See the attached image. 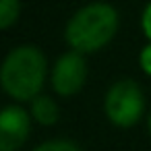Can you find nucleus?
I'll list each match as a JSON object with an SVG mask.
<instances>
[{"label": "nucleus", "instance_id": "nucleus-1", "mask_svg": "<svg viewBox=\"0 0 151 151\" xmlns=\"http://www.w3.org/2000/svg\"><path fill=\"white\" fill-rule=\"evenodd\" d=\"M48 64L44 54L33 46H21L9 52L0 70L2 89L19 101H31L40 95L46 81Z\"/></svg>", "mask_w": 151, "mask_h": 151}, {"label": "nucleus", "instance_id": "nucleus-2", "mask_svg": "<svg viewBox=\"0 0 151 151\" xmlns=\"http://www.w3.org/2000/svg\"><path fill=\"white\" fill-rule=\"evenodd\" d=\"M118 29V15L106 2H93L73 15L66 25L64 37L79 54L95 52L112 42Z\"/></svg>", "mask_w": 151, "mask_h": 151}, {"label": "nucleus", "instance_id": "nucleus-3", "mask_svg": "<svg viewBox=\"0 0 151 151\" xmlns=\"http://www.w3.org/2000/svg\"><path fill=\"white\" fill-rule=\"evenodd\" d=\"M104 108L112 124L126 128V126H132L141 118L145 110V97L141 87L134 81L124 79L110 87Z\"/></svg>", "mask_w": 151, "mask_h": 151}, {"label": "nucleus", "instance_id": "nucleus-4", "mask_svg": "<svg viewBox=\"0 0 151 151\" xmlns=\"http://www.w3.org/2000/svg\"><path fill=\"white\" fill-rule=\"evenodd\" d=\"M87 79V64L79 52H68L60 56L52 68V87L58 95H75L83 89Z\"/></svg>", "mask_w": 151, "mask_h": 151}, {"label": "nucleus", "instance_id": "nucleus-5", "mask_svg": "<svg viewBox=\"0 0 151 151\" xmlns=\"http://www.w3.org/2000/svg\"><path fill=\"white\" fill-rule=\"evenodd\" d=\"M31 118L19 106H6L0 114V151H17L29 137Z\"/></svg>", "mask_w": 151, "mask_h": 151}, {"label": "nucleus", "instance_id": "nucleus-6", "mask_svg": "<svg viewBox=\"0 0 151 151\" xmlns=\"http://www.w3.org/2000/svg\"><path fill=\"white\" fill-rule=\"evenodd\" d=\"M58 104L48 97V95H37L35 99H31V116L40 122V124H54L58 120Z\"/></svg>", "mask_w": 151, "mask_h": 151}, {"label": "nucleus", "instance_id": "nucleus-7", "mask_svg": "<svg viewBox=\"0 0 151 151\" xmlns=\"http://www.w3.org/2000/svg\"><path fill=\"white\" fill-rule=\"evenodd\" d=\"M19 11H21L19 0H0V27L9 29L19 19Z\"/></svg>", "mask_w": 151, "mask_h": 151}, {"label": "nucleus", "instance_id": "nucleus-8", "mask_svg": "<svg viewBox=\"0 0 151 151\" xmlns=\"http://www.w3.org/2000/svg\"><path fill=\"white\" fill-rule=\"evenodd\" d=\"M33 151H81L73 141H62V139H56V141H48V143H42L40 147H35Z\"/></svg>", "mask_w": 151, "mask_h": 151}, {"label": "nucleus", "instance_id": "nucleus-9", "mask_svg": "<svg viewBox=\"0 0 151 151\" xmlns=\"http://www.w3.org/2000/svg\"><path fill=\"white\" fill-rule=\"evenodd\" d=\"M139 62H141L143 73L151 77V44H147V46L143 48V52H141V56H139Z\"/></svg>", "mask_w": 151, "mask_h": 151}, {"label": "nucleus", "instance_id": "nucleus-10", "mask_svg": "<svg viewBox=\"0 0 151 151\" xmlns=\"http://www.w3.org/2000/svg\"><path fill=\"white\" fill-rule=\"evenodd\" d=\"M141 27H143V33L147 35V40L151 42V2L147 4V9L143 11V19H141Z\"/></svg>", "mask_w": 151, "mask_h": 151}, {"label": "nucleus", "instance_id": "nucleus-11", "mask_svg": "<svg viewBox=\"0 0 151 151\" xmlns=\"http://www.w3.org/2000/svg\"><path fill=\"white\" fill-rule=\"evenodd\" d=\"M149 132H151V114H149Z\"/></svg>", "mask_w": 151, "mask_h": 151}]
</instances>
